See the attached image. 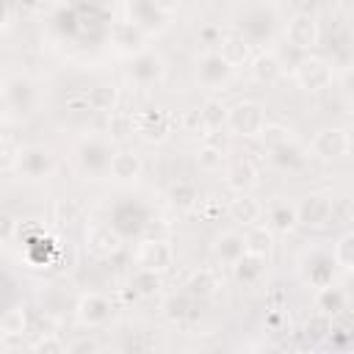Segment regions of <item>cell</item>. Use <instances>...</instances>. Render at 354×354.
I'll use <instances>...</instances> for the list:
<instances>
[{
    "label": "cell",
    "instance_id": "bcb514c9",
    "mask_svg": "<svg viewBox=\"0 0 354 354\" xmlns=\"http://www.w3.org/2000/svg\"><path fill=\"white\" fill-rule=\"evenodd\" d=\"M221 36H224V33H221V28H216V25H210V28H202V30H199V39H202L205 44H218V41H221Z\"/></svg>",
    "mask_w": 354,
    "mask_h": 354
},
{
    "label": "cell",
    "instance_id": "ee69618b",
    "mask_svg": "<svg viewBox=\"0 0 354 354\" xmlns=\"http://www.w3.org/2000/svg\"><path fill=\"white\" fill-rule=\"evenodd\" d=\"M144 235L147 238H166L169 235V224H163V218H152V221H144Z\"/></svg>",
    "mask_w": 354,
    "mask_h": 354
},
{
    "label": "cell",
    "instance_id": "4316f807",
    "mask_svg": "<svg viewBox=\"0 0 354 354\" xmlns=\"http://www.w3.org/2000/svg\"><path fill=\"white\" fill-rule=\"evenodd\" d=\"M216 288H218V282H216V274H213L210 268H199V271H194V274L188 277V282H185V293H191L194 299L210 296Z\"/></svg>",
    "mask_w": 354,
    "mask_h": 354
},
{
    "label": "cell",
    "instance_id": "f6af8a7d",
    "mask_svg": "<svg viewBox=\"0 0 354 354\" xmlns=\"http://www.w3.org/2000/svg\"><path fill=\"white\" fill-rule=\"evenodd\" d=\"M180 122H183V127H188V130H199V127H202V116H199V108H191V111H185Z\"/></svg>",
    "mask_w": 354,
    "mask_h": 354
},
{
    "label": "cell",
    "instance_id": "3957f363",
    "mask_svg": "<svg viewBox=\"0 0 354 354\" xmlns=\"http://www.w3.org/2000/svg\"><path fill=\"white\" fill-rule=\"evenodd\" d=\"M266 124L263 108L257 102H238L232 108H227V127L238 136H257L260 127Z\"/></svg>",
    "mask_w": 354,
    "mask_h": 354
},
{
    "label": "cell",
    "instance_id": "b9f144b4",
    "mask_svg": "<svg viewBox=\"0 0 354 354\" xmlns=\"http://www.w3.org/2000/svg\"><path fill=\"white\" fill-rule=\"evenodd\" d=\"M332 221H340V224L351 221V202L348 199H340V202L332 199Z\"/></svg>",
    "mask_w": 354,
    "mask_h": 354
},
{
    "label": "cell",
    "instance_id": "ab89813d",
    "mask_svg": "<svg viewBox=\"0 0 354 354\" xmlns=\"http://www.w3.org/2000/svg\"><path fill=\"white\" fill-rule=\"evenodd\" d=\"M64 108H66V113H69V116H88V113H91V108H88V100H86V94L69 97Z\"/></svg>",
    "mask_w": 354,
    "mask_h": 354
},
{
    "label": "cell",
    "instance_id": "1f68e13d",
    "mask_svg": "<svg viewBox=\"0 0 354 354\" xmlns=\"http://www.w3.org/2000/svg\"><path fill=\"white\" fill-rule=\"evenodd\" d=\"M318 310L326 313V315L343 313V310H346V296H343V290L332 288V282L324 285V288H318Z\"/></svg>",
    "mask_w": 354,
    "mask_h": 354
},
{
    "label": "cell",
    "instance_id": "2e32d148",
    "mask_svg": "<svg viewBox=\"0 0 354 354\" xmlns=\"http://www.w3.org/2000/svg\"><path fill=\"white\" fill-rule=\"evenodd\" d=\"M218 55L235 69L249 61V39L241 33H224L218 41Z\"/></svg>",
    "mask_w": 354,
    "mask_h": 354
},
{
    "label": "cell",
    "instance_id": "52a82bcc",
    "mask_svg": "<svg viewBox=\"0 0 354 354\" xmlns=\"http://www.w3.org/2000/svg\"><path fill=\"white\" fill-rule=\"evenodd\" d=\"M113 315V304L102 293H83L77 299V321L86 326H102Z\"/></svg>",
    "mask_w": 354,
    "mask_h": 354
},
{
    "label": "cell",
    "instance_id": "83f0119b",
    "mask_svg": "<svg viewBox=\"0 0 354 354\" xmlns=\"http://www.w3.org/2000/svg\"><path fill=\"white\" fill-rule=\"evenodd\" d=\"M169 199H171V205H174L177 210H194V207H196V202H199V191H196V185H194V183L180 180V183H174V185H171Z\"/></svg>",
    "mask_w": 354,
    "mask_h": 354
},
{
    "label": "cell",
    "instance_id": "c3c4849f",
    "mask_svg": "<svg viewBox=\"0 0 354 354\" xmlns=\"http://www.w3.org/2000/svg\"><path fill=\"white\" fill-rule=\"evenodd\" d=\"M268 3H285V0H268Z\"/></svg>",
    "mask_w": 354,
    "mask_h": 354
},
{
    "label": "cell",
    "instance_id": "5b68a950",
    "mask_svg": "<svg viewBox=\"0 0 354 354\" xmlns=\"http://www.w3.org/2000/svg\"><path fill=\"white\" fill-rule=\"evenodd\" d=\"M351 149V138L346 127H324L315 138H313V152L321 160H337L343 155H348Z\"/></svg>",
    "mask_w": 354,
    "mask_h": 354
},
{
    "label": "cell",
    "instance_id": "d4e9b609",
    "mask_svg": "<svg viewBox=\"0 0 354 354\" xmlns=\"http://www.w3.org/2000/svg\"><path fill=\"white\" fill-rule=\"evenodd\" d=\"M268 152H271V160H274L279 169H285V171H296V169H301V166L307 163V158L301 155V149L293 147L290 141H285V144H279V147H274V149H268Z\"/></svg>",
    "mask_w": 354,
    "mask_h": 354
},
{
    "label": "cell",
    "instance_id": "4dcf8cb0",
    "mask_svg": "<svg viewBox=\"0 0 354 354\" xmlns=\"http://www.w3.org/2000/svg\"><path fill=\"white\" fill-rule=\"evenodd\" d=\"M199 116H202V130H218L221 124H227V105L213 97L199 108Z\"/></svg>",
    "mask_w": 354,
    "mask_h": 354
},
{
    "label": "cell",
    "instance_id": "e0dca14e",
    "mask_svg": "<svg viewBox=\"0 0 354 354\" xmlns=\"http://www.w3.org/2000/svg\"><path fill=\"white\" fill-rule=\"evenodd\" d=\"M230 72H232V66H230L218 53H207V55L199 61V69H196V75H199V80H202L205 86H221V83L230 77Z\"/></svg>",
    "mask_w": 354,
    "mask_h": 354
},
{
    "label": "cell",
    "instance_id": "30bf717a",
    "mask_svg": "<svg viewBox=\"0 0 354 354\" xmlns=\"http://www.w3.org/2000/svg\"><path fill=\"white\" fill-rule=\"evenodd\" d=\"M86 243H88L91 254H97V257H111V254H116V252L122 249V235H119L116 227H111V224H94V227H88V232H86Z\"/></svg>",
    "mask_w": 354,
    "mask_h": 354
},
{
    "label": "cell",
    "instance_id": "7bdbcfd3",
    "mask_svg": "<svg viewBox=\"0 0 354 354\" xmlns=\"http://www.w3.org/2000/svg\"><path fill=\"white\" fill-rule=\"evenodd\" d=\"M14 235H17V221H14V216H8V213L0 210V243H8Z\"/></svg>",
    "mask_w": 354,
    "mask_h": 354
},
{
    "label": "cell",
    "instance_id": "9c48e42d",
    "mask_svg": "<svg viewBox=\"0 0 354 354\" xmlns=\"http://www.w3.org/2000/svg\"><path fill=\"white\" fill-rule=\"evenodd\" d=\"M17 166H19V171H22L25 177L39 180V177H47V174L53 171L55 158H53V152H50V149H44V147H30V149L19 152Z\"/></svg>",
    "mask_w": 354,
    "mask_h": 354
},
{
    "label": "cell",
    "instance_id": "44dd1931",
    "mask_svg": "<svg viewBox=\"0 0 354 354\" xmlns=\"http://www.w3.org/2000/svg\"><path fill=\"white\" fill-rule=\"evenodd\" d=\"M232 271H235V277H238L243 285H254V282L266 274V254L243 252V254L232 263Z\"/></svg>",
    "mask_w": 354,
    "mask_h": 354
},
{
    "label": "cell",
    "instance_id": "ac0fdd59",
    "mask_svg": "<svg viewBox=\"0 0 354 354\" xmlns=\"http://www.w3.org/2000/svg\"><path fill=\"white\" fill-rule=\"evenodd\" d=\"M252 77L263 86H274L279 77H282V61L271 53H260L257 58H252Z\"/></svg>",
    "mask_w": 354,
    "mask_h": 354
},
{
    "label": "cell",
    "instance_id": "277c9868",
    "mask_svg": "<svg viewBox=\"0 0 354 354\" xmlns=\"http://www.w3.org/2000/svg\"><path fill=\"white\" fill-rule=\"evenodd\" d=\"M296 83L304 91H324L332 86V69L324 58H315V55L301 58L296 64Z\"/></svg>",
    "mask_w": 354,
    "mask_h": 354
},
{
    "label": "cell",
    "instance_id": "484cf974",
    "mask_svg": "<svg viewBox=\"0 0 354 354\" xmlns=\"http://www.w3.org/2000/svg\"><path fill=\"white\" fill-rule=\"evenodd\" d=\"M243 246L252 254H266L268 257V252H271V230L260 227V224H249V230L243 232Z\"/></svg>",
    "mask_w": 354,
    "mask_h": 354
},
{
    "label": "cell",
    "instance_id": "d6986e66",
    "mask_svg": "<svg viewBox=\"0 0 354 354\" xmlns=\"http://www.w3.org/2000/svg\"><path fill=\"white\" fill-rule=\"evenodd\" d=\"M227 213H230V218H232V221H238V224L249 227V224H257V221H260L263 207H260V202H257V199H252V196H246V194L241 191V196H235V199L230 202Z\"/></svg>",
    "mask_w": 354,
    "mask_h": 354
},
{
    "label": "cell",
    "instance_id": "ba28073f",
    "mask_svg": "<svg viewBox=\"0 0 354 354\" xmlns=\"http://www.w3.org/2000/svg\"><path fill=\"white\" fill-rule=\"evenodd\" d=\"M166 75V64L158 53H138L133 55V64H130V77L138 83V86H152L158 83L160 77Z\"/></svg>",
    "mask_w": 354,
    "mask_h": 354
},
{
    "label": "cell",
    "instance_id": "f1b7e54d",
    "mask_svg": "<svg viewBox=\"0 0 354 354\" xmlns=\"http://www.w3.org/2000/svg\"><path fill=\"white\" fill-rule=\"evenodd\" d=\"M53 216H55V221L61 227H75V224L83 221V205L77 199H69V196L66 199H58L53 205Z\"/></svg>",
    "mask_w": 354,
    "mask_h": 354
},
{
    "label": "cell",
    "instance_id": "d590c367",
    "mask_svg": "<svg viewBox=\"0 0 354 354\" xmlns=\"http://www.w3.org/2000/svg\"><path fill=\"white\" fill-rule=\"evenodd\" d=\"M196 163H199L205 171H216V169L224 166V149L210 147V144H202L199 152H196Z\"/></svg>",
    "mask_w": 354,
    "mask_h": 354
},
{
    "label": "cell",
    "instance_id": "4fadbf2b",
    "mask_svg": "<svg viewBox=\"0 0 354 354\" xmlns=\"http://www.w3.org/2000/svg\"><path fill=\"white\" fill-rule=\"evenodd\" d=\"M111 39H113V47H116L122 55H138V53H144V33H141L138 25L122 22V25L113 28Z\"/></svg>",
    "mask_w": 354,
    "mask_h": 354
},
{
    "label": "cell",
    "instance_id": "d6a6232c",
    "mask_svg": "<svg viewBox=\"0 0 354 354\" xmlns=\"http://www.w3.org/2000/svg\"><path fill=\"white\" fill-rule=\"evenodd\" d=\"M332 260H335V266H340L343 271H351V266H354V232H343L340 238H337V243H335V249H332Z\"/></svg>",
    "mask_w": 354,
    "mask_h": 354
},
{
    "label": "cell",
    "instance_id": "8fae6325",
    "mask_svg": "<svg viewBox=\"0 0 354 354\" xmlns=\"http://www.w3.org/2000/svg\"><path fill=\"white\" fill-rule=\"evenodd\" d=\"M133 127L138 130V136L144 138V141H163L166 136H169V130H171V119H169V113L166 111H149V113H141V116H136L133 119Z\"/></svg>",
    "mask_w": 354,
    "mask_h": 354
},
{
    "label": "cell",
    "instance_id": "9a60e30c",
    "mask_svg": "<svg viewBox=\"0 0 354 354\" xmlns=\"http://www.w3.org/2000/svg\"><path fill=\"white\" fill-rule=\"evenodd\" d=\"M141 158L130 149H119V152H111V160H108V174L116 177V180H136L141 174Z\"/></svg>",
    "mask_w": 354,
    "mask_h": 354
},
{
    "label": "cell",
    "instance_id": "8992f818",
    "mask_svg": "<svg viewBox=\"0 0 354 354\" xmlns=\"http://www.w3.org/2000/svg\"><path fill=\"white\" fill-rule=\"evenodd\" d=\"M138 266L141 268H149V271H166L171 268L174 263V249L169 243V238H147L141 246H138V254H136Z\"/></svg>",
    "mask_w": 354,
    "mask_h": 354
},
{
    "label": "cell",
    "instance_id": "603a6c76",
    "mask_svg": "<svg viewBox=\"0 0 354 354\" xmlns=\"http://www.w3.org/2000/svg\"><path fill=\"white\" fill-rule=\"evenodd\" d=\"M86 100H88L91 113H111L116 108V102H119V91L113 86L100 83V86H91L86 91Z\"/></svg>",
    "mask_w": 354,
    "mask_h": 354
},
{
    "label": "cell",
    "instance_id": "8d00e7d4",
    "mask_svg": "<svg viewBox=\"0 0 354 354\" xmlns=\"http://www.w3.org/2000/svg\"><path fill=\"white\" fill-rule=\"evenodd\" d=\"M307 337H313V340H324V337H329L332 335V315H326V313H315L310 321H307Z\"/></svg>",
    "mask_w": 354,
    "mask_h": 354
},
{
    "label": "cell",
    "instance_id": "60d3db41",
    "mask_svg": "<svg viewBox=\"0 0 354 354\" xmlns=\"http://www.w3.org/2000/svg\"><path fill=\"white\" fill-rule=\"evenodd\" d=\"M33 351H66V343H61L58 337H53V332H47L41 340H36L33 346H30Z\"/></svg>",
    "mask_w": 354,
    "mask_h": 354
},
{
    "label": "cell",
    "instance_id": "5bb4252c",
    "mask_svg": "<svg viewBox=\"0 0 354 354\" xmlns=\"http://www.w3.org/2000/svg\"><path fill=\"white\" fill-rule=\"evenodd\" d=\"M77 158H80V163H83V169H86L88 174H102V171H108L111 155H108V147H105L102 141H97V138L86 141V144L77 149Z\"/></svg>",
    "mask_w": 354,
    "mask_h": 354
},
{
    "label": "cell",
    "instance_id": "836d02e7",
    "mask_svg": "<svg viewBox=\"0 0 354 354\" xmlns=\"http://www.w3.org/2000/svg\"><path fill=\"white\" fill-rule=\"evenodd\" d=\"M105 130H108V136L113 138V141H122V138H127L130 133H133V116H127V113H108V122H105Z\"/></svg>",
    "mask_w": 354,
    "mask_h": 354
},
{
    "label": "cell",
    "instance_id": "7a4b0ae2",
    "mask_svg": "<svg viewBox=\"0 0 354 354\" xmlns=\"http://www.w3.org/2000/svg\"><path fill=\"white\" fill-rule=\"evenodd\" d=\"M285 39H288V44H290L293 50H299V53L313 50V47L318 44V39H321V30H318L315 17H313L310 11H296V14L288 19V25H285Z\"/></svg>",
    "mask_w": 354,
    "mask_h": 354
},
{
    "label": "cell",
    "instance_id": "74e56055",
    "mask_svg": "<svg viewBox=\"0 0 354 354\" xmlns=\"http://www.w3.org/2000/svg\"><path fill=\"white\" fill-rule=\"evenodd\" d=\"M3 329L6 335H22L28 329V318H25V310H11L3 321Z\"/></svg>",
    "mask_w": 354,
    "mask_h": 354
},
{
    "label": "cell",
    "instance_id": "f35d334b",
    "mask_svg": "<svg viewBox=\"0 0 354 354\" xmlns=\"http://www.w3.org/2000/svg\"><path fill=\"white\" fill-rule=\"evenodd\" d=\"M194 210L199 213V218H205V221H213V218H218V216L224 213V205H221L218 199H199Z\"/></svg>",
    "mask_w": 354,
    "mask_h": 354
},
{
    "label": "cell",
    "instance_id": "7402d4cb",
    "mask_svg": "<svg viewBox=\"0 0 354 354\" xmlns=\"http://www.w3.org/2000/svg\"><path fill=\"white\" fill-rule=\"evenodd\" d=\"M266 224H268L271 232H285L288 235L296 227V210L288 202H274L266 210Z\"/></svg>",
    "mask_w": 354,
    "mask_h": 354
},
{
    "label": "cell",
    "instance_id": "f546056e",
    "mask_svg": "<svg viewBox=\"0 0 354 354\" xmlns=\"http://www.w3.org/2000/svg\"><path fill=\"white\" fill-rule=\"evenodd\" d=\"M160 288H163L160 274H158V271H149V268H138V271L133 274V279H130V290H133L136 296H152V293H158Z\"/></svg>",
    "mask_w": 354,
    "mask_h": 354
},
{
    "label": "cell",
    "instance_id": "7dc6e473",
    "mask_svg": "<svg viewBox=\"0 0 354 354\" xmlns=\"http://www.w3.org/2000/svg\"><path fill=\"white\" fill-rule=\"evenodd\" d=\"M100 346L91 340V337H80V340H75V343H69L66 346V351H72V354H77V351H97Z\"/></svg>",
    "mask_w": 354,
    "mask_h": 354
},
{
    "label": "cell",
    "instance_id": "cb8c5ba5",
    "mask_svg": "<svg viewBox=\"0 0 354 354\" xmlns=\"http://www.w3.org/2000/svg\"><path fill=\"white\" fill-rule=\"evenodd\" d=\"M166 315H169L171 324L188 326V321H194V296H191V293L171 296V299L166 301Z\"/></svg>",
    "mask_w": 354,
    "mask_h": 354
},
{
    "label": "cell",
    "instance_id": "e575fe53",
    "mask_svg": "<svg viewBox=\"0 0 354 354\" xmlns=\"http://www.w3.org/2000/svg\"><path fill=\"white\" fill-rule=\"evenodd\" d=\"M257 136H260V141H263L266 149H274V147H279V144L288 141V127L279 124V122H266Z\"/></svg>",
    "mask_w": 354,
    "mask_h": 354
},
{
    "label": "cell",
    "instance_id": "6da1fadb",
    "mask_svg": "<svg viewBox=\"0 0 354 354\" xmlns=\"http://www.w3.org/2000/svg\"><path fill=\"white\" fill-rule=\"evenodd\" d=\"M293 210H296V224H301L307 230H321V227L332 224V196L324 191L304 194Z\"/></svg>",
    "mask_w": 354,
    "mask_h": 354
},
{
    "label": "cell",
    "instance_id": "ffe728a7",
    "mask_svg": "<svg viewBox=\"0 0 354 354\" xmlns=\"http://www.w3.org/2000/svg\"><path fill=\"white\" fill-rule=\"evenodd\" d=\"M213 252H216V257L224 263V266H232L243 252H246V246H243V235L241 232H221V235H216V241H213Z\"/></svg>",
    "mask_w": 354,
    "mask_h": 354
},
{
    "label": "cell",
    "instance_id": "7c38bea8",
    "mask_svg": "<svg viewBox=\"0 0 354 354\" xmlns=\"http://www.w3.org/2000/svg\"><path fill=\"white\" fill-rule=\"evenodd\" d=\"M224 183L232 188V191H249L257 185V166L252 160H232L227 169H224Z\"/></svg>",
    "mask_w": 354,
    "mask_h": 354
}]
</instances>
